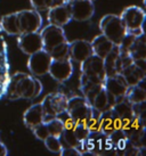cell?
I'll use <instances>...</instances> for the list:
<instances>
[{
  "instance_id": "obj_6",
  "label": "cell",
  "mask_w": 146,
  "mask_h": 156,
  "mask_svg": "<svg viewBox=\"0 0 146 156\" xmlns=\"http://www.w3.org/2000/svg\"><path fill=\"white\" fill-rule=\"evenodd\" d=\"M120 18L123 25H125L127 32L138 29H143L144 22H145L146 14L145 10L138 6H129L126 7L120 14Z\"/></svg>"
},
{
  "instance_id": "obj_22",
  "label": "cell",
  "mask_w": 146,
  "mask_h": 156,
  "mask_svg": "<svg viewBox=\"0 0 146 156\" xmlns=\"http://www.w3.org/2000/svg\"><path fill=\"white\" fill-rule=\"evenodd\" d=\"M2 30L9 35H18L21 34V30H20V24H18L17 20V12L16 13L7 14L1 17L0 21Z\"/></svg>"
},
{
  "instance_id": "obj_24",
  "label": "cell",
  "mask_w": 146,
  "mask_h": 156,
  "mask_svg": "<svg viewBox=\"0 0 146 156\" xmlns=\"http://www.w3.org/2000/svg\"><path fill=\"white\" fill-rule=\"evenodd\" d=\"M49 55L53 59H62V58H70V41H65L49 50Z\"/></svg>"
},
{
  "instance_id": "obj_14",
  "label": "cell",
  "mask_w": 146,
  "mask_h": 156,
  "mask_svg": "<svg viewBox=\"0 0 146 156\" xmlns=\"http://www.w3.org/2000/svg\"><path fill=\"white\" fill-rule=\"evenodd\" d=\"M47 12V21L49 22V24H54V25L63 27L72 21L69 1L54 6V7L48 9Z\"/></svg>"
},
{
  "instance_id": "obj_23",
  "label": "cell",
  "mask_w": 146,
  "mask_h": 156,
  "mask_svg": "<svg viewBox=\"0 0 146 156\" xmlns=\"http://www.w3.org/2000/svg\"><path fill=\"white\" fill-rule=\"evenodd\" d=\"M45 126H46V129L48 131V134L49 136H56V137H60V134H62L65 128L64 121L60 116H55L49 119V120H46Z\"/></svg>"
},
{
  "instance_id": "obj_5",
  "label": "cell",
  "mask_w": 146,
  "mask_h": 156,
  "mask_svg": "<svg viewBox=\"0 0 146 156\" xmlns=\"http://www.w3.org/2000/svg\"><path fill=\"white\" fill-rule=\"evenodd\" d=\"M68 99L69 98L63 92L48 94L41 101L46 120H49V119L55 116H60L62 114H65L66 113V106H68Z\"/></svg>"
},
{
  "instance_id": "obj_25",
  "label": "cell",
  "mask_w": 146,
  "mask_h": 156,
  "mask_svg": "<svg viewBox=\"0 0 146 156\" xmlns=\"http://www.w3.org/2000/svg\"><path fill=\"white\" fill-rule=\"evenodd\" d=\"M43 144L49 152L55 153V154H60L63 149V143L60 137L56 136H48L47 138L43 140Z\"/></svg>"
},
{
  "instance_id": "obj_3",
  "label": "cell",
  "mask_w": 146,
  "mask_h": 156,
  "mask_svg": "<svg viewBox=\"0 0 146 156\" xmlns=\"http://www.w3.org/2000/svg\"><path fill=\"white\" fill-rule=\"evenodd\" d=\"M93 108L83 96H73L68 99L66 115L74 123H85L94 114Z\"/></svg>"
},
{
  "instance_id": "obj_7",
  "label": "cell",
  "mask_w": 146,
  "mask_h": 156,
  "mask_svg": "<svg viewBox=\"0 0 146 156\" xmlns=\"http://www.w3.org/2000/svg\"><path fill=\"white\" fill-rule=\"evenodd\" d=\"M52 61L53 58L49 52L45 49H41L30 55L27 59V69L33 76H42L48 74Z\"/></svg>"
},
{
  "instance_id": "obj_21",
  "label": "cell",
  "mask_w": 146,
  "mask_h": 156,
  "mask_svg": "<svg viewBox=\"0 0 146 156\" xmlns=\"http://www.w3.org/2000/svg\"><path fill=\"white\" fill-rule=\"evenodd\" d=\"M123 98L133 106L142 105L146 101V90L139 84L130 86L128 90L126 91Z\"/></svg>"
},
{
  "instance_id": "obj_16",
  "label": "cell",
  "mask_w": 146,
  "mask_h": 156,
  "mask_svg": "<svg viewBox=\"0 0 146 156\" xmlns=\"http://www.w3.org/2000/svg\"><path fill=\"white\" fill-rule=\"evenodd\" d=\"M45 120H46V116H45V112H43L41 103L33 104L23 114V122H24L25 126H27L31 130L38 124L42 123Z\"/></svg>"
},
{
  "instance_id": "obj_10",
  "label": "cell",
  "mask_w": 146,
  "mask_h": 156,
  "mask_svg": "<svg viewBox=\"0 0 146 156\" xmlns=\"http://www.w3.org/2000/svg\"><path fill=\"white\" fill-rule=\"evenodd\" d=\"M17 37V44L20 49L29 56L43 49L42 39H41V35H40L39 31L21 33Z\"/></svg>"
},
{
  "instance_id": "obj_17",
  "label": "cell",
  "mask_w": 146,
  "mask_h": 156,
  "mask_svg": "<svg viewBox=\"0 0 146 156\" xmlns=\"http://www.w3.org/2000/svg\"><path fill=\"white\" fill-rule=\"evenodd\" d=\"M121 76L125 79L129 87L130 86H136L144 81L146 75V69L139 66L136 63H133L131 65L127 66L126 69L121 71Z\"/></svg>"
},
{
  "instance_id": "obj_15",
  "label": "cell",
  "mask_w": 146,
  "mask_h": 156,
  "mask_svg": "<svg viewBox=\"0 0 146 156\" xmlns=\"http://www.w3.org/2000/svg\"><path fill=\"white\" fill-rule=\"evenodd\" d=\"M94 55L90 41L88 40H74L70 42V59L80 64L89 56Z\"/></svg>"
},
{
  "instance_id": "obj_1",
  "label": "cell",
  "mask_w": 146,
  "mask_h": 156,
  "mask_svg": "<svg viewBox=\"0 0 146 156\" xmlns=\"http://www.w3.org/2000/svg\"><path fill=\"white\" fill-rule=\"evenodd\" d=\"M42 84L37 76L29 75L23 72H17L12 75L7 87V98L16 99H35L41 95Z\"/></svg>"
},
{
  "instance_id": "obj_8",
  "label": "cell",
  "mask_w": 146,
  "mask_h": 156,
  "mask_svg": "<svg viewBox=\"0 0 146 156\" xmlns=\"http://www.w3.org/2000/svg\"><path fill=\"white\" fill-rule=\"evenodd\" d=\"M39 32H40L41 39H42L43 49L47 51H49L52 48L68 41L65 31L62 26L48 24L47 26L42 27L41 31H39Z\"/></svg>"
},
{
  "instance_id": "obj_18",
  "label": "cell",
  "mask_w": 146,
  "mask_h": 156,
  "mask_svg": "<svg viewBox=\"0 0 146 156\" xmlns=\"http://www.w3.org/2000/svg\"><path fill=\"white\" fill-rule=\"evenodd\" d=\"M90 44L94 55L100 57V58H104L114 48L113 42L110 41L103 33L96 35L94 39L90 41Z\"/></svg>"
},
{
  "instance_id": "obj_12",
  "label": "cell",
  "mask_w": 146,
  "mask_h": 156,
  "mask_svg": "<svg viewBox=\"0 0 146 156\" xmlns=\"http://www.w3.org/2000/svg\"><path fill=\"white\" fill-rule=\"evenodd\" d=\"M70 2L71 16L77 22L89 21L95 14L94 2L90 0H72Z\"/></svg>"
},
{
  "instance_id": "obj_27",
  "label": "cell",
  "mask_w": 146,
  "mask_h": 156,
  "mask_svg": "<svg viewBox=\"0 0 146 156\" xmlns=\"http://www.w3.org/2000/svg\"><path fill=\"white\" fill-rule=\"evenodd\" d=\"M32 8L35 10H48L49 8L54 7V0H30Z\"/></svg>"
},
{
  "instance_id": "obj_2",
  "label": "cell",
  "mask_w": 146,
  "mask_h": 156,
  "mask_svg": "<svg viewBox=\"0 0 146 156\" xmlns=\"http://www.w3.org/2000/svg\"><path fill=\"white\" fill-rule=\"evenodd\" d=\"M99 29L102 33L113 42L114 46H119L127 34V30L120 16L115 14H108L100 18Z\"/></svg>"
},
{
  "instance_id": "obj_26",
  "label": "cell",
  "mask_w": 146,
  "mask_h": 156,
  "mask_svg": "<svg viewBox=\"0 0 146 156\" xmlns=\"http://www.w3.org/2000/svg\"><path fill=\"white\" fill-rule=\"evenodd\" d=\"M73 131H74V134L80 143H83L91 134L89 128L86 126V123H75L73 126Z\"/></svg>"
},
{
  "instance_id": "obj_9",
  "label": "cell",
  "mask_w": 146,
  "mask_h": 156,
  "mask_svg": "<svg viewBox=\"0 0 146 156\" xmlns=\"http://www.w3.org/2000/svg\"><path fill=\"white\" fill-rule=\"evenodd\" d=\"M17 20L21 33L40 31L42 26V17L35 9H24L17 12Z\"/></svg>"
},
{
  "instance_id": "obj_13",
  "label": "cell",
  "mask_w": 146,
  "mask_h": 156,
  "mask_svg": "<svg viewBox=\"0 0 146 156\" xmlns=\"http://www.w3.org/2000/svg\"><path fill=\"white\" fill-rule=\"evenodd\" d=\"M103 87L108 95L116 101L125 97L129 86L125 81V79L121 76V74H116L112 76H106L103 82Z\"/></svg>"
},
{
  "instance_id": "obj_31",
  "label": "cell",
  "mask_w": 146,
  "mask_h": 156,
  "mask_svg": "<svg viewBox=\"0 0 146 156\" xmlns=\"http://www.w3.org/2000/svg\"><path fill=\"white\" fill-rule=\"evenodd\" d=\"M68 1H72V0H68Z\"/></svg>"
},
{
  "instance_id": "obj_29",
  "label": "cell",
  "mask_w": 146,
  "mask_h": 156,
  "mask_svg": "<svg viewBox=\"0 0 146 156\" xmlns=\"http://www.w3.org/2000/svg\"><path fill=\"white\" fill-rule=\"evenodd\" d=\"M8 155V149L5 146L4 143L0 141V156H7Z\"/></svg>"
},
{
  "instance_id": "obj_4",
  "label": "cell",
  "mask_w": 146,
  "mask_h": 156,
  "mask_svg": "<svg viewBox=\"0 0 146 156\" xmlns=\"http://www.w3.org/2000/svg\"><path fill=\"white\" fill-rule=\"evenodd\" d=\"M80 71L82 76H85L90 82L97 84H103L104 80L106 78L103 58L96 55H91L82 63H80Z\"/></svg>"
},
{
  "instance_id": "obj_30",
  "label": "cell",
  "mask_w": 146,
  "mask_h": 156,
  "mask_svg": "<svg viewBox=\"0 0 146 156\" xmlns=\"http://www.w3.org/2000/svg\"><path fill=\"white\" fill-rule=\"evenodd\" d=\"M90 1H93V2H94V1H96V0H90Z\"/></svg>"
},
{
  "instance_id": "obj_20",
  "label": "cell",
  "mask_w": 146,
  "mask_h": 156,
  "mask_svg": "<svg viewBox=\"0 0 146 156\" xmlns=\"http://www.w3.org/2000/svg\"><path fill=\"white\" fill-rule=\"evenodd\" d=\"M119 56H120L119 47L114 46V48L103 58L106 76H112V75L119 74Z\"/></svg>"
},
{
  "instance_id": "obj_11",
  "label": "cell",
  "mask_w": 146,
  "mask_h": 156,
  "mask_svg": "<svg viewBox=\"0 0 146 156\" xmlns=\"http://www.w3.org/2000/svg\"><path fill=\"white\" fill-rule=\"evenodd\" d=\"M48 74H50L54 80L57 82H65L68 81L73 74V64L70 58H62V59H53L49 66Z\"/></svg>"
},
{
  "instance_id": "obj_19",
  "label": "cell",
  "mask_w": 146,
  "mask_h": 156,
  "mask_svg": "<svg viewBox=\"0 0 146 156\" xmlns=\"http://www.w3.org/2000/svg\"><path fill=\"white\" fill-rule=\"evenodd\" d=\"M114 103H115V100L106 92L104 87H102L100 90L94 97V99H93L90 105L93 106V108L95 111H97L98 113H103L111 108L112 106L114 105Z\"/></svg>"
},
{
  "instance_id": "obj_28",
  "label": "cell",
  "mask_w": 146,
  "mask_h": 156,
  "mask_svg": "<svg viewBox=\"0 0 146 156\" xmlns=\"http://www.w3.org/2000/svg\"><path fill=\"white\" fill-rule=\"evenodd\" d=\"M60 155L62 156H81V152L78 149V148H74V147H66L64 148L63 147V149H62V152H60Z\"/></svg>"
}]
</instances>
